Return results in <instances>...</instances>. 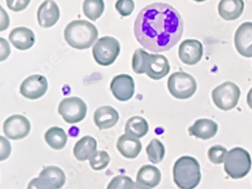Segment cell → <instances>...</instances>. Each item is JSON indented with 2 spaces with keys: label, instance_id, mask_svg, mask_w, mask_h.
Instances as JSON below:
<instances>
[{
  "label": "cell",
  "instance_id": "7a4b0ae2",
  "mask_svg": "<svg viewBox=\"0 0 252 189\" xmlns=\"http://www.w3.org/2000/svg\"><path fill=\"white\" fill-rule=\"evenodd\" d=\"M64 39L67 44L79 50L87 49L94 45L98 36V31L94 24L85 20L70 22L64 29Z\"/></svg>",
  "mask_w": 252,
  "mask_h": 189
},
{
  "label": "cell",
  "instance_id": "30bf717a",
  "mask_svg": "<svg viewBox=\"0 0 252 189\" xmlns=\"http://www.w3.org/2000/svg\"><path fill=\"white\" fill-rule=\"evenodd\" d=\"M31 129L32 126L28 118L20 114L9 117L3 124L4 133L12 140H19L26 137Z\"/></svg>",
  "mask_w": 252,
  "mask_h": 189
},
{
  "label": "cell",
  "instance_id": "5bb4252c",
  "mask_svg": "<svg viewBox=\"0 0 252 189\" xmlns=\"http://www.w3.org/2000/svg\"><path fill=\"white\" fill-rule=\"evenodd\" d=\"M234 44L241 56L252 58V22H244L237 28Z\"/></svg>",
  "mask_w": 252,
  "mask_h": 189
},
{
  "label": "cell",
  "instance_id": "277c9868",
  "mask_svg": "<svg viewBox=\"0 0 252 189\" xmlns=\"http://www.w3.org/2000/svg\"><path fill=\"white\" fill-rule=\"evenodd\" d=\"M251 155L246 149L236 147L228 152L224 160V170L226 174L233 180L246 177L252 168Z\"/></svg>",
  "mask_w": 252,
  "mask_h": 189
},
{
  "label": "cell",
  "instance_id": "83f0119b",
  "mask_svg": "<svg viewBox=\"0 0 252 189\" xmlns=\"http://www.w3.org/2000/svg\"><path fill=\"white\" fill-rule=\"evenodd\" d=\"M89 160L93 170L99 171L108 166L111 158L109 155L105 151H96Z\"/></svg>",
  "mask_w": 252,
  "mask_h": 189
},
{
  "label": "cell",
  "instance_id": "8d00e7d4",
  "mask_svg": "<svg viewBox=\"0 0 252 189\" xmlns=\"http://www.w3.org/2000/svg\"><path fill=\"white\" fill-rule=\"evenodd\" d=\"M193 1H195V2H205V1H206V0H193Z\"/></svg>",
  "mask_w": 252,
  "mask_h": 189
},
{
  "label": "cell",
  "instance_id": "44dd1931",
  "mask_svg": "<svg viewBox=\"0 0 252 189\" xmlns=\"http://www.w3.org/2000/svg\"><path fill=\"white\" fill-rule=\"evenodd\" d=\"M97 142L94 137L86 135L77 141L74 145L73 153L75 158L79 161H86L96 152Z\"/></svg>",
  "mask_w": 252,
  "mask_h": 189
},
{
  "label": "cell",
  "instance_id": "5b68a950",
  "mask_svg": "<svg viewBox=\"0 0 252 189\" xmlns=\"http://www.w3.org/2000/svg\"><path fill=\"white\" fill-rule=\"evenodd\" d=\"M167 88L171 95L177 99H188L197 90L195 78L186 72L172 73L167 80Z\"/></svg>",
  "mask_w": 252,
  "mask_h": 189
},
{
  "label": "cell",
  "instance_id": "3957f363",
  "mask_svg": "<svg viewBox=\"0 0 252 189\" xmlns=\"http://www.w3.org/2000/svg\"><path fill=\"white\" fill-rule=\"evenodd\" d=\"M173 175L179 189H194L201 182V166L193 157L183 156L174 163Z\"/></svg>",
  "mask_w": 252,
  "mask_h": 189
},
{
  "label": "cell",
  "instance_id": "d6986e66",
  "mask_svg": "<svg viewBox=\"0 0 252 189\" xmlns=\"http://www.w3.org/2000/svg\"><path fill=\"white\" fill-rule=\"evenodd\" d=\"M243 0H220L218 4V13L226 21L237 20L244 12Z\"/></svg>",
  "mask_w": 252,
  "mask_h": 189
},
{
  "label": "cell",
  "instance_id": "ba28073f",
  "mask_svg": "<svg viewBox=\"0 0 252 189\" xmlns=\"http://www.w3.org/2000/svg\"><path fill=\"white\" fill-rule=\"evenodd\" d=\"M58 111L66 123L74 124L81 122L86 118L87 106L81 98L70 97L62 100Z\"/></svg>",
  "mask_w": 252,
  "mask_h": 189
},
{
  "label": "cell",
  "instance_id": "9c48e42d",
  "mask_svg": "<svg viewBox=\"0 0 252 189\" xmlns=\"http://www.w3.org/2000/svg\"><path fill=\"white\" fill-rule=\"evenodd\" d=\"M170 66L165 56L159 54H149L145 56L143 72L149 78L159 80L168 74Z\"/></svg>",
  "mask_w": 252,
  "mask_h": 189
},
{
  "label": "cell",
  "instance_id": "603a6c76",
  "mask_svg": "<svg viewBox=\"0 0 252 189\" xmlns=\"http://www.w3.org/2000/svg\"><path fill=\"white\" fill-rule=\"evenodd\" d=\"M39 177L47 182L54 189H61L65 183L64 171L58 166H46L39 173Z\"/></svg>",
  "mask_w": 252,
  "mask_h": 189
},
{
  "label": "cell",
  "instance_id": "484cf974",
  "mask_svg": "<svg viewBox=\"0 0 252 189\" xmlns=\"http://www.w3.org/2000/svg\"><path fill=\"white\" fill-rule=\"evenodd\" d=\"M83 10L86 17L95 22L103 14L105 2L104 0H84Z\"/></svg>",
  "mask_w": 252,
  "mask_h": 189
},
{
  "label": "cell",
  "instance_id": "d6a6232c",
  "mask_svg": "<svg viewBox=\"0 0 252 189\" xmlns=\"http://www.w3.org/2000/svg\"><path fill=\"white\" fill-rule=\"evenodd\" d=\"M31 0H6L7 6L13 12H22L29 5Z\"/></svg>",
  "mask_w": 252,
  "mask_h": 189
},
{
  "label": "cell",
  "instance_id": "e575fe53",
  "mask_svg": "<svg viewBox=\"0 0 252 189\" xmlns=\"http://www.w3.org/2000/svg\"><path fill=\"white\" fill-rule=\"evenodd\" d=\"M247 104L249 108L252 110V87L249 90L247 94Z\"/></svg>",
  "mask_w": 252,
  "mask_h": 189
},
{
  "label": "cell",
  "instance_id": "2e32d148",
  "mask_svg": "<svg viewBox=\"0 0 252 189\" xmlns=\"http://www.w3.org/2000/svg\"><path fill=\"white\" fill-rule=\"evenodd\" d=\"M218 131V124L212 120L206 118L197 120L193 125L188 129L189 135L202 140H208L215 137Z\"/></svg>",
  "mask_w": 252,
  "mask_h": 189
},
{
  "label": "cell",
  "instance_id": "4fadbf2b",
  "mask_svg": "<svg viewBox=\"0 0 252 189\" xmlns=\"http://www.w3.org/2000/svg\"><path fill=\"white\" fill-rule=\"evenodd\" d=\"M110 90L118 101H128L134 94V80L128 74H120L114 77L111 82Z\"/></svg>",
  "mask_w": 252,
  "mask_h": 189
},
{
  "label": "cell",
  "instance_id": "d590c367",
  "mask_svg": "<svg viewBox=\"0 0 252 189\" xmlns=\"http://www.w3.org/2000/svg\"><path fill=\"white\" fill-rule=\"evenodd\" d=\"M132 189H150L149 188L146 187V186H143V185L140 184V183H134L133 184V188Z\"/></svg>",
  "mask_w": 252,
  "mask_h": 189
},
{
  "label": "cell",
  "instance_id": "d4e9b609",
  "mask_svg": "<svg viewBox=\"0 0 252 189\" xmlns=\"http://www.w3.org/2000/svg\"><path fill=\"white\" fill-rule=\"evenodd\" d=\"M44 139L49 147L55 150L64 149L67 142V135L63 128L53 126L49 128L44 135Z\"/></svg>",
  "mask_w": 252,
  "mask_h": 189
},
{
  "label": "cell",
  "instance_id": "7402d4cb",
  "mask_svg": "<svg viewBox=\"0 0 252 189\" xmlns=\"http://www.w3.org/2000/svg\"><path fill=\"white\" fill-rule=\"evenodd\" d=\"M161 173L158 168L153 165H144L139 169L136 175V182L149 188L154 189L160 184Z\"/></svg>",
  "mask_w": 252,
  "mask_h": 189
},
{
  "label": "cell",
  "instance_id": "ffe728a7",
  "mask_svg": "<svg viewBox=\"0 0 252 189\" xmlns=\"http://www.w3.org/2000/svg\"><path fill=\"white\" fill-rule=\"evenodd\" d=\"M117 149L122 156L127 159H135L142 151V143L136 138L124 134L117 142Z\"/></svg>",
  "mask_w": 252,
  "mask_h": 189
},
{
  "label": "cell",
  "instance_id": "4dcf8cb0",
  "mask_svg": "<svg viewBox=\"0 0 252 189\" xmlns=\"http://www.w3.org/2000/svg\"><path fill=\"white\" fill-rule=\"evenodd\" d=\"M146 52L143 49H138L133 53L132 59V68L137 74H143L145 56Z\"/></svg>",
  "mask_w": 252,
  "mask_h": 189
},
{
  "label": "cell",
  "instance_id": "836d02e7",
  "mask_svg": "<svg viewBox=\"0 0 252 189\" xmlns=\"http://www.w3.org/2000/svg\"><path fill=\"white\" fill-rule=\"evenodd\" d=\"M27 189H54L47 182L40 177L34 178L30 182Z\"/></svg>",
  "mask_w": 252,
  "mask_h": 189
},
{
  "label": "cell",
  "instance_id": "8fae6325",
  "mask_svg": "<svg viewBox=\"0 0 252 189\" xmlns=\"http://www.w3.org/2000/svg\"><path fill=\"white\" fill-rule=\"evenodd\" d=\"M47 90V79L44 76L36 74L24 80L20 87V93L28 99L36 100L43 97Z\"/></svg>",
  "mask_w": 252,
  "mask_h": 189
},
{
  "label": "cell",
  "instance_id": "6da1fadb",
  "mask_svg": "<svg viewBox=\"0 0 252 189\" xmlns=\"http://www.w3.org/2000/svg\"><path fill=\"white\" fill-rule=\"evenodd\" d=\"M182 17L172 5L155 2L141 10L134 24L139 44L153 52H164L175 46L184 33Z\"/></svg>",
  "mask_w": 252,
  "mask_h": 189
},
{
  "label": "cell",
  "instance_id": "e0dca14e",
  "mask_svg": "<svg viewBox=\"0 0 252 189\" xmlns=\"http://www.w3.org/2000/svg\"><path fill=\"white\" fill-rule=\"evenodd\" d=\"M8 38L12 44L19 50H28L35 43L34 33L32 30L25 27L12 30Z\"/></svg>",
  "mask_w": 252,
  "mask_h": 189
},
{
  "label": "cell",
  "instance_id": "4316f807",
  "mask_svg": "<svg viewBox=\"0 0 252 189\" xmlns=\"http://www.w3.org/2000/svg\"><path fill=\"white\" fill-rule=\"evenodd\" d=\"M146 151L149 161L155 164L162 161L165 156V147L162 142L157 139L151 141L146 147Z\"/></svg>",
  "mask_w": 252,
  "mask_h": 189
},
{
  "label": "cell",
  "instance_id": "ac0fdd59",
  "mask_svg": "<svg viewBox=\"0 0 252 189\" xmlns=\"http://www.w3.org/2000/svg\"><path fill=\"white\" fill-rule=\"evenodd\" d=\"M94 120L98 129H108L116 125L119 121V114L112 107H100L94 113Z\"/></svg>",
  "mask_w": 252,
  "mask_h": 189
},
{
  "label": "cell",
  "instance_id": "52a82bcc",
  "mask_svg": "<svg viewBox=\"0 0 252 189\" xmlns=\"http://www.w3.org/2000/svg\"><path fill=\"white\" fill-rule=\"evenodd\" d=\"M121 52V45L115 38L104 36L95 42L93 56L97 64L110 66L113 64Z\"/></svg>",
  "mask_w": 252,
  "mask_h": 189
},
{
  "label": "cell",
  "instance_id": "cb8c5ba5",
  "mask_svg": "<svg viewBox=\"0 0 252 189\" xmlns=\"http://www.w3.org/2000/svg\"><path fill=\"white\" fill-rule=\"evenodd\" d=\"M149 126L145 118L135 116L129 118L125 126V134L136 139H141L149 132Z\"/></svg>",
  "mask_w": 252,
  "mask_h": 189
},
{
  "label": "cell",
  "instance_id": "1f68e13d",
  "mask_svg": "<svg viewBox=\"0 0 252 189\" xmlns=\"http://www.w3.org/2000/svg\"><path fill=\"white\" fill-rule=\"evenodd\" d=\"M115 8L122 16L127 17L133 12L135 3L133 0H118L115 3Z\"/></svg>",
  "mask_w": 252,
  "mask_h": 189
},
{
  "label": "cell",
  "instance_id": "9a60e30c",
  "mask_svg": "<svg viewBox=\"0 0 252 189\" xmlns=\"http://www.w3.org/2000/svg\"><path fill=\"white\" fill-rule=\"evenodd\" d=\"M60 18L59 6L53 0H46L39 5L37 11V20L39 26L44 28L54 26Z\"/></svg>",
  "mask_w": 252,
  "mask_h": 189
},
{
  "label": "cell",
  "instance_id": "f546056e",
  "mask_svg": "<svg viewBox=\"0 0 252 189\" xmlns=\"http://www.w3.org/2000/svg\"><path fill=\"white\" fill-rule=\"evenodd\" d=\"M134 182L129 176H115L112 179L107 186V189H132Z\"/></svg>",
  "mask_w": 252,
  "mask_h": 189
},
{
  "label": "cell",
  "instance_id": "7c38bea8",
  "mask_svg": "<svg viewBox=\"0 0 252 189\" xmlns=\"http://www.w3.org/2000/svg\"><path fill=\"white\" fill-rule=\"evenodd\" d=\"M203 46L197 39H185L179 47V58L183 63L187 65L198 64L203 57Z\"/></svg>",
  "mask_w": 252,
  "mask_h": 189
},
{
  "label": "cell",
  "instance_id": "8992f818",
  "mask_svg": "<svg viewBox=\"0 0 252 189\" xmlns=\"http://www.w3.org/2000/svg\"><path fill=\"white\" fill-rule=\"evenodd\" d=\"M211 95L214 103L219 109L228 111L237 106L241 90L236 83L227 81L214 89Z\"/></svg>",
  "mask_w": 252,
  "mask_h": 189
},
{
  "label": "cell",
  "instance_id": "f1b7e54d",
  "mask_svg": "<svg viewBox=\"0 0 252 189\" xmlns=\"http://www.w3.org/2000/svg\"><path fill=\"white\" fill-rule=\"evenodd\" d=\"M227 149L222 145H214L208 149V157L210 161L215 164H221L224 162L227 155Z\"/></svg>",
  "mask_w": 252,
  "mask_h": 189
}]
</instances>
